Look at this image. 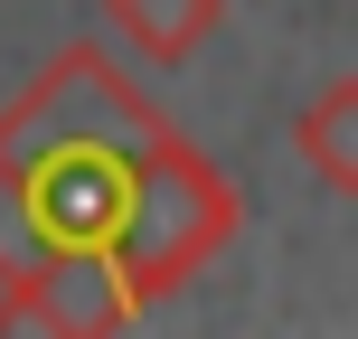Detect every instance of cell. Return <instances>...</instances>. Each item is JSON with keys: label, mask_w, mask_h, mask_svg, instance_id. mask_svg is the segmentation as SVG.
Returning <instances> with one entry per match:
<instances>
[{"label": "cell", "mask_w": 358, "mask_h": 339, "mask_svg": "<svg viewBox=\"0 0 358 339\" xmlns=\"http://www.w3.org/2000/svg\"><path fill=\"white\" fill-rule=\"evenodd\" d=\"M236 226H245V198H236V179L208 161V151L189 142V132H161V142L142 151V179H132V217L123 236H113V273H123V292L142 311H161L189 273H208L217 254L236 245Z\"/></svg>", "instance_id": "1"}, {"label": "cell", "mask_w": 358, "mask_h": 339, "mask_svg": "<svg viewBox=\"0 0 358 339\" xmlns=\"http://www.w3.org/2000/svg\"><path fill=\"white\" fill-rule=\"evenodd\" d=\"M142 302L123 292L104 245H48L19 273V330H57V339H94V330H132Z\"/></svg>", "instance_id": "2"}, {"label": "cell", "mask_w": 358, "mask_h": 339, "mask_svg": "<svg viewBox=\"0 0 358 339\" xmlns=\"http://www.w3.org/2000/svg\"><path fill=\"white\" fill-rule=\"evenodd\" d=\"M292 161L321 179L330 198H358V75H330L292 113Z\"/></svg>", "instance_id": "3"}, {"label": "cell", "mask_w": 358, "mask_h": 339, "mask_svg": "<svg viewBox=\"0 0 358 339\" xmlns=\"http://www.w3.org/2000/svg\"><path fill=\"white\" fill-rule=\"evenodd\" d=\"M104 19H113V38L142 66H189L227 29V0H104Z\"/></svg>", "instance_id": "4"}, {"label": "cell", "mask_w": 358, "mask_h": 339, "mask_svg": "<svg viewBox=\"0 0 358 339\" xmlns=\"http://www.w3.org/2000/svg\"><path fill=\"white\" fill-rule=\"evenodd\" d=\"M0 254H10V264L38 254V226H29V198H19V151L10 142H0Z\"/></svg>", "instance_id": "5"}, {"label": "cell", "mask_w": 358, "mask_h": 339, "mask_svg": "<svg viewBox=\"0 0 358 339\" xmlns=\"http://www.w3.org/2000/svg\"><path fill=\"white\" fill-rule=\"evenodd\" d=\"M19 273H29V264H10V254H0V330H19Z\"/></svg>", "instance_id": "6"}]
</instances>
